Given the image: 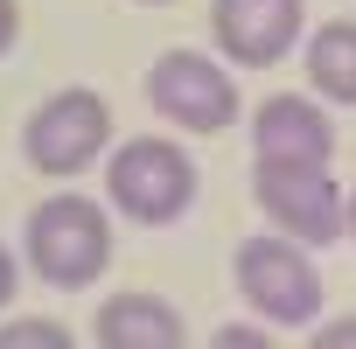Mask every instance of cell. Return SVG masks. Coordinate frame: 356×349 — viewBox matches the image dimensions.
Instances as JSON below:
<instances>
[{"label":"cell","instance_id":"1","mask_svg":"<svg viewBox=\"0 0 356 349\" xmlns=\"http://www.w3.org/2000/svg\"><path fill=\"white\" fill-rule=\"evenodd\" d=\"M196 189H203V174H196V161H189L182 140L140 133V140L105 147V203H112L126 224H140V231L182 224V217L196 210Z\"/></svg>","mask_w":356,"mask_h":349},{"label":"cell","instance_id":"2","mask_svg":"<svg viewBox=\"0 0 356 349\" xmlns=\"http://www.w3.org/2000/svg\"><path fill=\"white\" fill-rule=\"evenodd\" d=\"M22 266L56 286V293H84L105 279L112 266V217L91 196H42L22 224Z\"/></svg>","mask_w":356,"mask_h":349},{"label":"cell","instance_id":"3","mask_svg":"<svg viewBox=\"0 0 356 349\" xmlns=\"http://www.w3.org/2000/svg\"><path fill=\"white\" fill-rule=\"evenodd\" d=\"M105 147H112V105L91 84H63L22 119V161L49 182H77L84 168L105 161Z\"/></svg>","mask_w":356,"mask_h":349},{"label":"cell","instance_id":"4","mask_svg":"<svg viewBox=\"0 0 356 349\" xmlns=\"http://www.w3.org/2000/svg\"><path fill=\"white\" fill-rule=\"evenodd\" d=\"M231 279H238V300L266 328H307V321H321V273H314L307 245H293L280 231L245 238L238 259H231Z\"/></svg>","mask_w":356,"mask_h":349},{"label":"cell","instance_id":"5","mask_svg":"<svg viewBox=\"0 0 356 349\" xmlns=\"http://www.w3.org/2000/svg\"><path fill=\"white\" fill-rule=\"evenodd\" d=\"M147 105L175 126V133H224L238 126L245 98H238V70L210 49H168L147 63Z\"/></svg>","mask_w":356,"mask_h":349},{"label":"cell","instance_id":"6","mask_svg":"<svg viewBox=\"0 0 356 349\" xmlns=\"http://www.w3.org/2000/svg\"><path fill=\"white\" fill-rule=\"evenodd\" d=\"M252 203L259 217L307 245V252H328L342 238V189L328 168H293V161H252Z\"/></svg>","mask_w":356,"mask_h":349},{"label":"cell","instance_id":"7","mask_svg":"<svg viewBox=\"0 0 356 349\" xmlns=\"http://www.w3.org/2000/svg\"><path fill=\"white\" fill-rule=\"evenodd\" d=\"M307 35V0H217L210 42L231 70H273Z\"/></svg>","mask_w":356,"mask_h":349},{"label":"cell","instance_id":"8","mask_svg":"<svg viewBox=\"0 0 356 349\" xmlns=\"http://www.w3.org/2000/svg\"><path fill=\"white\" fill-rule=\"evenodd\" d=\"M252 161H293V168H328L335 161V119L314 91H273L252 112Z\"/></svg>","mask_w":356,"mask_h":349},{"label":"cell","instance_id":"9","mask_svg":"<svg viewBox=\"0 0 356 349\" xmlns=\"http://www.w3.org/2000/svg\"><path fill=\"white\" fill-rule=\"evenodd\" d=\"M91 342L98 349H189V321L168 293H105L91 314Z\"/></svg>","mask_w":356,"mask_h":349},{"label":"cell","instance_id":"10","mask_svg":"<svg viewBox=\"0 0 356 349\" xmlns=\"http://www.w3.org/2000/svg\"><path fill=\"white\" fill-rule=\"evenodd\" d=\"M300 63L321 105H356V22H321L300 35Z\"/></svg>","mask_w":356,"mask_h":349},{"label":"cell","instance_id":"11","mask_svg":"<svg viewBox=\"0 0 356 349\" xmlns=\"http://www.w3.org/2000/svg\"><path fill=\"white\" fill-rule=\"evenodd\" d=\"M0 349H77V335L56 314H15L0 321Z\"/></svg>","mask_w":356,"mask_h":349},{"label":"cell","instance_id":"12","mask_svg":"<svg viewBox=\"0 0 356 349\" xmlns=\"http://www.w3.org/2000/svg\"><path fill=\"white\" fill-rule=\"evenodd\" d=\"M300 349H356V314H328V321H307V342Z\"/></svg>","mask_w":356,"mask_h":349},{"label":"cell","instance_id":"13","mask_svg":"<svg viewBox=\"0 0 356 349\" xmlns=\"http://www.w3.org/2000/svg\"><path fill=\"white\" fill-rule=\"evenodd\" d=\"M203 349H273V335H266V321H224V328H210Z\"/></svg>","mask_w":356,"mask_h":349},{"label":"cell","instance_id":"14","mask_svg":"<svg viewBox=\"0 0 356 349\" xmlns=\"http://www.w3.org/2000/svg\"><path fill=\"white\" fill-rule=\"evenodd\" d=\"M15 286H22V259H15L8 245H0V314L15 307Z\"/></svg>","mask_w":356,"mask_h":349},{"label":"cell","instance_id":"15","mask_svg":"<svg viewBox=\"0 0 356 349\" xmlns=\"http://www.w3.org/2000/svg\"><path fill=\"white\" fill-rule=\"evenodd\" d=\"M15 35H22V0H0V56L15 49Z\"/></svg>","mask_w":356,"mask_h":349},{"label":"cell","instance_id":"16","mask_svg":"<svg viewBox=\"0 0 356 349\" xmlns=\"http://www.w3.org/2000/svg\"><path fill=\"white\" fill-rule=\"evenodd\" d=\"M342 238H356V189H342Z\"/></svg>","mask_w":356,"mask_h":349},{"label":"cell","instance_id":"17","mask_svg":"<svg viewBox=\"0 0 356 349\" xmlns=\"http://www.w3.org/2000/svg\"><path fill=\"white\" fill-rule=\"evenodd\" d=\"M140 8H175V0H140Z\"/></svg>","mask_w":356,"mask_h":349}]
</instances>
